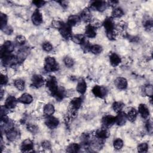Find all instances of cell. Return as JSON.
Returning <instances> with one entry per match:
<instances>
[{
    "label": "cell",
    "instance_id": "cell-1",
    "mask_svg": "<svg viewBox=\"0 0 153 153\" xmlns=\"http://www.w3.org/2000/svg\"><path fill=\"white\" fill-rule=\"evenodd\" d=\"M59 69V65L56 59L51 56H47L45 59L44 69L47 72H54Z\"/></svg>",
    "mask_w": 153,
    "mask_h": 153
},
{
    "label": "cell",
    "instance_id": "cell-2",
    "mask_svg": "<svg viewBox=\"0 0 153 153\" xmlns=\"http://www.w3.org/2000/svg\"><path fill=\"white\" fill-rule=\"evenodd\" d=\"M45 85L48 91L53 96L55 94L59 89L57 79L54 76H50L47 78L45 81Z\"/></svg>",
    "mask_w": 153,
    "mask_h": 153
},
{
    "label": "cell",
    "instance_id": "cell-3",
    "mask_svg": "<svg viewBox=\"0 0 153 153\" xmlns=\"http://www.w3.org/2000/svg\"><path fill=\"white\" fill-rule=\"evenodd\" d=\"M14 49V44L10 41H5L1 48V56H3L5 54H10Z\"/></svg>",
    "mask_w": 153,
    "mask_h": 153
},
{
    "label": "cell",
    "instance_id": "cell-4",
    "mask_svg": "<svg viewBox=\"0 0 153 153\" xmlns=\"http://www.w3.org/2000/svg\"><path fill=\"white\" fill-rule=\"evenodd\" d=\"M60 33L65 39L71 38L72 36V30L71 27L69 26L67 23H64L62 25L61 27L59 29Z\"/></svg>",
    "mask_w": 153,
    "mask_h": 153
},
{
    "label": "cell",
    "instance_id": "cell-5",
    "mask_svg": "<svg viewBox=\"0 0 153 153\" xmlns=\"http://www.w3.org/2000/svg\"><path fill=\"white\" fill-rule=\"evenodd\" d=\"M108 90L107 89L103 86L100 85H95L92 89L93 94L98 97L102 98L105 97L107 94Z\"/></svg>",
    "mask_w": 153,
    "mask_h": 153
},
{
    "label": "cell",
    "instance_id": "cell-6",
    "mask_svg": "<svg viewBox=\"0 0 153 153\" xmlns=\"http://www.w3.org/2000/svg\"><path fill=\"white\" fill-rule=\"evenodd\" d=\"M31 82L32 85L36 88H39L42 87L45 83V81L43 76L39 74L33 75L32 76Z\"/></svg>",
    "mask_w": 153,
    "mask_h": 153
},
{
    "label": "cell",
    "instance_id": "cell-7",
    "mask_svg": "<svg viewBox=\"0 0 153 153\" xmlns=\"http://www.w3.org/2000/svg\"><path fill=\"white\" fill-rule=\"evenodd\" d=\"M45 125L50 129H54L57 127L59 124V121L57 118L51 115L47 116L45 120Z\"/></svg>",
    "mask_w": 153,
    "mask_h": 153
},
{
    "label": "cell",
    "instance_id": "cell-8",
    "mask_svg": "<svg viewBox=\"0 0 153 153\" xmlns=\"http://www.w3.org/2000/svg\"><path fill=\"white\" fill-rule=\"evenodd\" d=\"M31 20L33 24L35 26H39L42 23L43 19H42V14L40 13V11L38 9L35 10L34 12L33 13L31 16Z\"/></svg>",
    "mask_w": 153,
    "mask_h": 153
},
{
    "label": "cell",
    "instance_id": "cell-9",
    "mask_svg": "<svg viewBox=\"0 0 153 153\" xmlns=\"http://www.w3.org/2000/svg\"><path fill=\"white\" fill-rule=\"evenodd\" d=\"M102 123L103 127L108 128L115 123V117L110 115H105L102 119Z\"/></svg>",
    "mask_w": 153,
    "mask_h": 153
},
{
    "label": "cell",
    "instance_id": "cell-10",
    "mask_svg": "<svg viewBox=\"0 0 153 153\" xmlns=\"http://www.w3.org/2000/svg\"><path fill=\"white\" fill-rule=\"evenodd\" d=\"M107 4L105 1H93L91 4V8L97 10L99 11H103L105 10L107 7Z\"/></svg>",
    "mask_w": 153,
    "mask_h": 153
},
{
    "label": "cell",
    "instance_id": "cell-11",
    "mask_svg": "<svg viewBox=\"0 0 153 153\" xmlns=\"http://www.w3.org/2000/svg\"><path fill=\"white\" fill-rule=\"evenodd\" d=\"M115 124L118 126H121L126 124L127 120V114L124 112H120L118 113V115L115 117Z\"/></svg>",
    "mask_w": 153,
    "mask_h": 153
},
{
    "label": "cell",
    "instance_id": "cell-12",
    "mask_svg": "<svg viewBox=\"0 0 153 153\" xmlns=\"http://www.w3.org/2000/svg\"><path fill=\"white\" fill-rule=\"evenodd\" d=\"M103 25L106 30V33H110L115 32L114 31L115 25L111 18L106 19L103 23Z\"/></svg>",
    "mask_w": 153,
    "mask_h": 153
},
{
    "label": "cell",
    "instance_id": "cell-13",
    "mask_svg": "<svg viewBox=\"0 0 153 153\" xmlns=\"http://www.w3.org/2000/svg\"><path fill=\"white\" fill-rule=\"evenodd\" d=\"M82 104V99L81 97H75L71 100L69 106L71 108V110L72 111V112H74L76 111L78 109H79L81 106Z\"/></svg>",
    "mask_w": 153,
    "mask_h": 153
},
{
    "label": "cell",
    "instance_id": "cell-14",
    "mask_svg": "<svg viewBox=\"0 0 153 153\" xmlns=\"http://www.w3.org/2000/svg\"><path fill=\"white\" fill-rule=\"evenodd\" d=\"M17 102H18V100H17L14 96H9L7 97V98L5 100V106L8 109H13L16 106L17 104Z\"/></svg>",
    "mask_w": 153,
    "mask_h": 153
},
{
    "label": "cell",
    "instance_id": "cell-15",
    "mask_svg": "<svg viewBox=\"0 0 153 153\" xmlns=\"http://www.w3.org/2000/svg\"><path fill=\"white\" fill-rule=\"evenodd\" d=\"M33 148V143L29 139H27L23 140L21 144L20 149L22 152H28Z\"/></svg>",
    "mask_w": 153,
    "mask_h": 153
},
{
    "label": "cell",
    "instance_id": "cell-16",
    "mask_svg": "<svg viewBox=\"0 0 153 153\" xmlns=\"http://www.w3.org/2000/svg\"><path fill=\"white\" fill-rule=\"evenodd\" d=\"M138 112L142 118L148 119L149 116V111L147 106L145 104H140L138 107Z\"/></svg>",
    "mask_w": 153,
    "mask_h": 153
},
{
    "label": "cell",
    "instance_id": "cell-17",
    "mask_svg": "<svg viewBox=\"0 0 153 153\" xmlns=\"http://www.w3.org/2000/svg\"><path fill=\"white\" fill-rule=\"evenodd\" d=\"M6 137L10 141H14L19 137V132L17 130L13 128L5 132Z\"/></svg>",
    "mask_w": 153,
    "mask_h": 153
},
{
    "label": "cell",
    "instance_id": "cell-18",
    "mask_svg": "<svg viewBox=\"0 0 153 153\" xmlns=\"http://www.w3.org/2000/svg\"><path fill=\"white\" fill-rule=\"evenodd\" d=\"M114 83L116 87L120 90L126 89L127 87V81L123 77H117L115 79Z\"/></svg>",
    "mask_w": 153,
    "mask_h": 153
},
{
    "label": "cell",
    "instance_id": "cell-19",
    "mask_svg": "<svg viewBox=\"0 0 153 153\" xmlns=\"http://www.w3.org/2000/svg\"><path fill=\"white\" fill-rule=\"evenodd\" d=\"M109 134H110V133H109V131H108V128L103 127L102 128L96 131L95 136L96 137H97L100 139L103 140V139H105L107 137H108Z\"/></svg>",
    "mask_w": 153,
    "mask_h": 153
},
{
    "label": "cell",
    "instance_id": "cell-20",
    "mask_svg": "<svg viewBox=\"0 0 153 153\" xmlns=\"http://www.w3.org/2000/svg\"><path fill=\"white\" fill-rule=\"evenodd\" d=\"M85 35L87 38H94L96 35V28L94 27L90 24L88 25L85 29Z\"/></svg>",
    "mask_w": 153,
    "mask_h": 153
},
{
    "label": "cell",
    "instance_id": "cell-21",
    "mask_svg": "<svg viewBox=\"0 0 153 153\" xmlns=\"http://www.w3.org/2000/svg\"><path fill=\"white\" fill-rule=\"evenodd\" d=\"M81 20V17L78 15H71L68 17L66 23L72 27V26H74L78 24L80 22Z\"/></svg>",
    "mask_w": 153,
    "mask_h": 153
},
{
    "label": "cell",
    "instance_id": "cell-22",
    "mask_svg": "<svg viewBox=\"0 0 153 153\" xmlns=\"http://www.w3.org/2000/svg\"><path fill=\"white\" fill-rule=\"evenodd\" d=\"M76 90L81 94H84L85 93L87 90V84L83 79H80L78 81Z\"/></svg>",
    "mask_w": 153,
    "mask_h": 153
},
{
    "label": "cell",
    "instance_id": "cell-23",
    "mask_svg": "<svg viewBox=\"0 0 153 153\" xmlns=\"http://www.w3.org/2000/svg\"><path fill=\"white\" fill-rule=\"evenodd\" d=\"M109 61L112 66H118L121 62L120 57L115 53H112L109 56Z\"/></svg>",
    "mask_w": 153,
    "mask_h": 153
},
{
    "label": "cell",
    "instance_id": "cell-24",
    "mask_svg": "<svg viewBox=\"0 0 153 153\" xmlns=\"http://www.w3.org/2000/svg\"><path fill=\"white\" fill-rule=\"evenodd\" d=\"M18 101L23 104H30L33 101V97L30 94L26 93L18 99Z\"/></svg>",
    "mask_w": 153,
    "mask_h": 153
},
{
    "label": "cell",
    "instance_id": "cell-25",
    "mask_svg": "<svg viewBox=\"0 0 153 153\" xmlns=\"http://www.w3.org/2000/svg\"><path fill=\"white\" fill-rule=\"evenodd\" d=\"M81 17V19L83 20L84 22H89L91 20V12L89 8H84L79 16Z\"/></svg>",
    "mask_w": 153,
    "mask_h": 153
},
{
    "label": "cell",
    "instance_id": "cell-26",
    "mask_svg": "<svg viewBox=\"0 0 153 153\" xmlns=\"http://www.w3.org/2000/svg\"><path fill=\"white\" fill-rule=\"evenodd\" d=\"M29 53V49L27 48H23L22 49H21L19 53H18V55L17 56V60H18V62H22L25 58L27 56V55Z\"/></svg>",
    "mask_w": 153,
    "mask_h": 153
},
{
    "label": "cell",
    "instance_id": "cell-27",
    "mask_svg": "<svg viewBox=\"0 0 153 153\" xmlns=\"http://www.w3.org/2000/svg\"><path fill=\"white\" fill-rule=\"evenodd\" d=\"M137 112L134 108H130L128 111L127 114V120H128L131 122H133L135 121L137 117Z\"/></svg>",
    "mask_w": 153,
    "mask_h": 153
},
{
    "label": "cell",
    "instance_id": "cell-28",
    "mask_svg": "<svg viewBox=\"0 0 153 153\" xmlns=\"http://www.w3.org/2000/svg\"><path fill=\"white\" fill-rule=\"evenodd\" d=\"M55 109L54 106L51 104V103H47L46 104L43 108V111L44 113L47 115V116H50L53 115Z\"/></svg>",
    "mask_w": 153,
    "mask_h": 153
},
{
    "label": "cell",
    "instance_id": "cell-29",
    "mask_svg": "<svg viewBox=\"0 0 153 153\" xmlns=\"http://www.w3.org/2000/svg\"><path fill=\"white\" fill-rule=\"evenodd\" d=\"M71 38V40L73 42H74L75 43L81 44V45L82 44V42L86 39L85 37L82 34H76V35H72Z\"/></svg>",
    "mask_w": 153,
    "mask_h": 153
},
{
    "label": "cell",
    "instance_id": "cell-30",
    "mask_svg": "<svg viewBox=\"0 0 153 153\" xmlns=\"http://www.w3.org/2000/svg\"><path fill=\"white\" fill-rule=\"evenodd\" d=\"M14 85L17 90H19L20 91H22L25 89V82L24 80L19 78V79H16L14 81Z\"/></svg>",
    "mask_w": 153,
    "mask_h": 153
},
{
    "label": "cell",
    "instance_id": "cell-31",
    "mask_svg": "<svg viewBox=\"0 0 153 153\" xmlns=\"http://www.w3.org/2000/svg\"><path fill=\"white\" fill-rule=\"evenodd\" d=\"M102 50H103L102 47L101 45H97V44L90 45V47L89 48V51H90L93 54H96V55L101 53Z\"/></svg>",
    "mask_w": 153,
    "mask_h": 153
},
{
    "label": "cell",
    "instance_id": "cell-32",
    "mask_svg": "<svg viewBox=\"0 0 153 153\" xmlns=\"http://www.w3.org/2000/svg\"><path fill=\"white\" fill-rule=\"evenodd\" d=\"M80 149V145L78 143H71L66 148V151L68 152H78Z\"/></svg>",
    "mask_w": 153,
    "mask_h": 153
},
{
    "label": "cell",
    "instance_id": "cell-33",
    "mask_svg": "<svg viewBox=\"0 0 153 153\" xmlns=\"http://www.w3.org/2000/svg\"><path fill=\"white\" fill-rule=\"evenodd\" d=\"M112 17L113 18H119L121 17L124 14L123 10L121 8H115L112 11Z\"/></svg>",
    "mask_w": 153,
    "mask_h": 153
},
{
    "label": "cell",
    "instance_id": "cell-34",
    "mask_svg": "<svg viewBox=\"0 0 153 153\" xmlns=\"http://www.w3.org/2000/svg\"><path fill=\"white\" fill-rule=\"evenodd\" d=\"M124 107V104L120 102H115L112 104V108L115 112L118 113L121 112Z\"/></svg>",
    "mask_w": 153,
    "mask_h": 153
},
{
    "label": "cell",
    "instance_id": "cell-35",
    "mask_svg": "<svg viewBox=\"0 0 153 153\" xmlns=\"http://www.w3.org/2000/svg\"><path fill=\"white\" fill-rule=\"evenodd\" d=\"M123 145H124L123 141L120 138H117L114 140L113 146H114V148L117 150H119L121 149L123 146Z\"/></svg>",
    "mask_w": 153,
    "mask_h": 153
},
{
    "label": "cell",
    "instance_id": "cell-36",
    "mask_svg": "<svg viewBox=\"0 0 153 153\" xmlns=\"http://www.w3.org/2000/svg\"><path fill=\"white\" fill-rule=\"evenodd\" d=\"M64 96H65L64 89L63 88H59L57 91L55 93V94L53 96H54L57 100H61L62 99H63Z\"/></svg>",
    "mask_w": 153,
    "mask_h": 153
},
{
    "label": "cell",
    "instance_id": "cell-37",
    "mask_svg": "<svg viewBox=\"0 0 153 153\" xmlns=\"http://www.w3.org/2000/svg\"><path fill=\"white\" fill-rule=\"evenodd\" d=\"M145 94L149 97H152L153 94V87L151 84H148L144 87Z\"/></svg>",
    "mask_w": 153,
    "mask_h": 153
},
{
    "label": "cell",
    "instance_id": "cell-38",
    "mask_svg": "<svg viewBox=\"0 0 153 153\" xmlns=\"http://www.w3.org/2000/svg\"><path fill=\"white\" fill-rule=\"evenodd\" d=\"M63 62H64L65 66L68 68H71L74 65V60L69 56H66L65 57H64Z\"/></svg>",
    "mask_w": 153,
    "mask_h": 153
},
{
    "label": "cell",
    "instance_id": "cell-39",
    "mask_svg": "<svg viewBox=\"0 0 153 153\" xmlns=\"http://www.w3.org/2000/svg\"><path fill=\"white\" fill-rule=\"evenodd\" d=\"M148 149V145L146 143L143 142L137 146V151L139 152H146Z\"/></svg>",
    "mask_w": 153,
    "mask_h": 153
},
{
    "label": "cell",
    "instance_id": "cell-40",
    "mask_svg": "<svg viewBox=\"0 0 153 153\" xmlns=\"http://www.w3.org/2000/svg\"><path fill=\"white\" fill-rule=\"evenodd\" d=\"M27 130L33 134H35L38 131V127L33 124H28L26 127Z\"/></svg>",
    "mask_w": 153,
    "mask_h": 153
},
{
    "label": "cell",
    "instance_id": "cell-41",
    "mask_svg": "<svg viewBox=\"0 0 153 153\" xmlns=\"http://www.w3.org/2000/svg\"><path fill=\"white\" fill-rule=\"evenodd\" d=\"M7 23V16L4 13H1V28L4 27Z\"/></svg>",
    "mask_w": 153,
    "mask_h": 153
},
{
    "label": "cell",
    "instance_id": "cell-42",
    "mask_svg": "<svg viewBox=\"0 0 153 153\" xmlns=\"http://www.w3.org/2000/svg\"><path fill=\"white\" fill-rule=\"evenodd\" d=\"M42 49L47 52L51 51L53 50V45L49 42H45L42 44Z\"/></svg>",
    "mask_w": 153,
    "mask_h": 153
},
{
    "label": "cell",
    "instance_id": "cell-43",
    "mask_svg": "<svg viewBox=\"0 0 153 153\" xmlns=\"http://www.w3.org/2000/svg\"><path fill=\"white\" fill-rule=\"evenodd\" d=\"M1 30L6 34L7 35H11L13 31V28L10 26H8L6 25L5 26H4V27L1 28Z\"/></svg>",
    "mask_w": 153,
    "mask_h": 153
},
{
    "label": "cell",
    "instance_id": "cell-44",
    "mask_svg": "<svg viewBox=\"0 0 153 153\" xmlns=\"http://www.w3.org/2000/svg\"><path fill=\"white\" fill-rule=\"evenodd\" d=\"M16 41L20 45L23 44L26 41V38L23 35H18L16 38Z\"/></svg>",
    "mask_w": 153,
    "mask_h": 153
},
{
    "label": "cell",
    "instance_id": "cell-45",
    "mask_svg": "<svg viewBox=\"0 0 153 153\" xmlns=\"http://www.w3.org/2000/svg\"><path fill=\"white\" fill-rule=\"evenodd\" d=\"M41 146L42 147L45 149H49L51 148V143L48 141V140H44L41 143Z\"/></svg>",
    "mask_w": 153,
    "mask_h": 153
},
{
    "label": "cell",
    "instance_id": "cell-46",
    "mask_svg": "<svg viewBox=\"0 0 153 153\" xmlns=\"http://www.w3.org/2000/svg\"><path fill=\"white\" fill-rule=\"evenodd\" d=\"M63 24V23L62 22L59 21V20H53L52 22V25L54 27H56L58 29H59L61 27V26H62Z\"/></svg>",
    "mask_w": 153,
    "mask_h": 153
},
{
    "label": "cell",
    "instance_id": "cell-47",
    "mask_svg": "<svg viewBox=\"0 0 153 153\" xmlns=\"http://www.w3.org/2000/svg\"><path fill=\"white\" fill-rule=\"evenodd\" d=\"M8 81V78L7 76L5 75L1 74V85L7 84Z\"/></svg>",
    "mask_w": 153,
    "mask_h": 153
},
{
    "label": "cell",
    "instance_id": "cell-48",
    "mask_svg": "<svg viewBox=\"0 0 153 153\" xmlns=\"http://www.w3.org/2000/svg\"><path fill=\"white\" fill-rule=\"evenodd\" d=\"M146 128L148 130V131L150 133H152V121L151 120H148L147 122H146Z\"/></svg>",
    "mask_w": 153,
    "mask_h": 153
},
{
    "label": "cell",
    "instance_id": "cell-49",
    "mask_svg": "<svg viewBox=\"0 0 153 153\" xmlns=\"http://www.w3.org/2000/svg\"><path fill=\"white\" fill-rule=\"evenodd\" d=\"M32 2H33V4L35 6H36V7H38V8H40V7H42V6L45 4V1H41V0L33 1Z\"/></svg>",
    "mask_w": 153,
    "mask_h": 153
},
{
    "label": "cell",
    "instance_id": "cell-50",
    "mask_svg": "<svg viewBox=\"0 0 153 153\" xmlns=\"http://www.w3.org/2000/svg\"><path fill=\"white\" fill-rule=\"evenodd\" d=\"M145 27L147 29H151L152 27V22L151 20H148L145 23Z\"/></svg>",
    "mask_w": 153,
    "mask_h": 153
},
{
    "label": "cell",
    "instance_id": "cell-51",
    "mask_svg": "<svg viewBox=\"0 0 153 153\" xmlns=\"http://www.w3.org/2000/svg\"><path fill=\"white\" fill-rule=\"evenodd\" d=\"M8 110V109H7L5 106H1V117L6 115V114H7Z\"/></svg>",
    "mask_w": 153,
    "mask_h": 153
},
{
    "label": "cell",
    "instance_id": "cell-52",
    "mask_svg": "<svg viewBox=\"0 0 153 153\" xmlns=\"http://www.w3.org/2000/svg\"><path fill=\"white\" fill-rule=\"evenodd\" d=\"M1 99H2V97H3V90H1Z\"/></svg>",
    "mask_w": 153,
    "mask_h": 153
}]
</instances>
